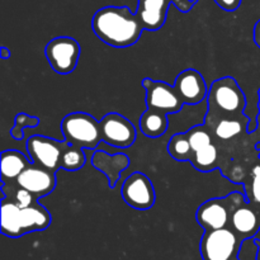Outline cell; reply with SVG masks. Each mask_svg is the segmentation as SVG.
Returning <instances> with one entry per match:
<instances>
[{
	"instance_id": "1",
	"label": "cell",
	"mask_w": 260,
	"mask_h": 260,
	"mask_svg": "<svg viewBox=\"0 0 260 260\" xmlns=\"http://www.w3.org/2000/svg\"><path fill=\"white\" fill-rule=\"evenodd\" d=\"M91 27L102 42L116 48L135 45L144 30L136 13H131L128 7L112 5L102 8L94 14Z\"/></svg>"
},
{
	"instance_id": "2",
	"label": "cell",
	"mask_w": 260,
	"mask_h": 260,
	"mask_svg": "<svg viewBox=\"0 0 260 260\" xmlns=\"http://www.w3.org/2000/svg\"><path fill=\"white\" fill-rule=\"evenodd\" d=\"M65 141L79 149H95L102 142L101 126L91 114L74 112L61 122Z\"/></svg>"
},
{
	"instance_id": "3",
	"label": "cell",
	"mask_w": 260,
	"mask_h": 260,
	"mask_svg": "<svg viewBox=\"0 0 260 260\" xmlns=\"http://www.w3.org/2000/svg\"><path fill=\"white\" fill-rule=\"evenodd\" d=\"M241 239L230 229L206 231L201 240L200 250L203 260H240Z\"/></svg>"
},
{
	"instance_id": "4",
	"label": "cell",
	"mask_w": 260,
	"mask_h": 260,
	"mask_svg": "<svg viewBox=\"0 0 260 260\" xmlns=\"http://www.w3.org/2000/svg\"><path fill=\"white\" fill-rule=\"evenodd\" d=\"M208 103L223 114H241L246 99L236 80L230 76L217 79L208 89Z\"/></svg>"
},
{
	"instance_id": "5",
	"label": "cell",
	"mask_w": 260,
	"mask_h": 260,
	"mask_svg": "<svg viewBox=\"0 0 260 260\" xmlns=\"http://www.w3.org/2000/svg\"><path fill=\"white\" fill-rule=\"evenodd\" d=\"M45 55L55 73L66 75L76 69L80 57V45L68 36L55 37L46 45Z\"/></svg>"
},
{
	"instance_id": "6",
	"label": "cell",
	"mask_w": 260,
	"mask_h": 260,
	"mask_svg": "<svg viewBox=\"0 0 260 260\" xmlns=\"http://www.w3.org/2000/svg\"><path fill=\"white\" fill-rule=\"evenodd\" d=\"M70 145L66 141H56L50 137L36 135L28 139L27 150L33 164L46 168L51 172H57L61 168V157Z\"/></svg>"
},
{
	"instance_id": "7",
	"label": "cell",
	"mask_w": 260,
	"mask_h": 260,
	"mask_svg": "<svg viewBox=\"0 0 260 260\" xmlns=\"http://www.w3.org/2000/svg\"><path fill=\"white\" fill-rule=\"evenodd\" d=\"M102 141L117 149H126L136 141V127L122 114L112 112L99 122Z\"/></svg>"
},
{
	"instance_id": "8",
	"label": "cell",
	"mask_w": 260,
	"mask_h": 260,
	"mask_svg": "<svg viewBox=\"0 0 260 260\" xmlns=\"http://www.w3.org/2000/svg\"><path fill=\"white\" fill-rule=\"evenodd\" d=\"M142 85L146 89V104L149 109L164 112L167 114H174L182 111L184 103L174 86L149 78L142 81Z\"/></svg>"
},
{
	"instance_id": "9",
	"label": "cell",
	"mask_w": 260,
	"mask_h": 260,
	"mask_svg": "<svg viewBox=\"0 0 260 260\" xmlns=\"http://www.w3.org/2000/svg\"><path fill=\"white\" fill-rule=\"evenodd\" d=\"M124 202L136 210H149L155 203V188L151 180L140 172L132 173L124 180L121 190Z\"/></svg>"
},
{
	"instance_id": "10",
	"label": "cell",
	"mask_w": 260,
	"mask_h": 260,
	"mask_svg": "<svg viewBox=\"0 0 260 260\" xmlns=\"http://www.w3.org/2000/svg\"><path fill=\"white\" fill-rule=\"evenodd\" d=\"M236 193H233L228 198H213L202 203L196 215L201 228L206 231L226 228L229 222V211L233 208Z\"/></svg>"
},
{
	"instance_id": "11",
	"label": "cell",
	"mask_w": 260,
	"mask_h": 260,
	"mask_svg": "<svg viewBox=\"0 0 260 260\" xmlns=\"http://www.w3.org/2000/svg\"><path fill=\"white\" fill-rule=\"evenodd\" d=\"M174 88L184 104L201 103L208 96V88L202 74L194 69L183 70L177 76Z\"/></svg>"
},
{
	"instance_id": "12",
	"label": "cell",
	"mask_w": 260,
	"mask_h": 260,
	"mask_svg": "<svg viewBox=\"0 0 260 260\" xmlns=\"http://www.w3.org/2000/svg\"><path fill=\"white\" fill-rule=\"evenodd\" d=\"M17 183L20 188L29 190L36 197H45L53 192L56 187V173L30 164L17 178Z\"/></svg>"
},
{
	"instance_id": "13",
	"label": "cell",
	"mask_w": 260,
	"mask_h": 260,
	"mask_svg": "<svg viewBox=\"0 0 260 260\" xmlns=\"http://www.w3.org/2000/svg\"><path fill=\"white\" fill-rule=\"evenodd\" d=\"M173 0H139L136 15L144 29L157 30L165 24Z\"/></svg>"
},
{
	"instance_id": "14",
	"label": "cell",
	"mask_w": 260,
	"mask_h": 260,
	"mask_svg": "<svg viewBox=\"0 0 260 260\" xmlns=\"http://www.w3.org/2000/svg\"><path fill=\"white\" fill-rule=\"evenodd\" d=\"M91 162L99 172L107 175L109 180V187L114 188V185L118 182L119 174L129 165V159L124 154L109 155L104 151H95Z\"/></svg>"
},
{
	"instance_id": "15",
	"label": "cell",
	"mask_w": 260,
	"mask_h": 260,
	"mask_svg": "<svg viewBox=\"0 0 260 260\" xmlns=\"http://www.w3.org/2000/svg\"><path fill=\"white\" fill-rule=\"evenodd\" d=\"M231 225L241 240L254 238L260 231V213L250 207L240 206L231 215Z\"/></svg>"
},
{
	"instance_id": "16",
	"label": "cell",
	"mask_w": 260,
	"mask_h": 260,
	"mask_svg": "<svg viewBox=\"0 0 260 260\" xmlns=\"http://www.w3.org/2000/svg\"><path fill=\"white\" fill-rule=\"evenodd\" d=\"M51 215L40 203H33L29 207L20 208V228L22 234L42 231L50 226Z\"/></svg>"
},
{
	"instance_id": "17",
	"label": "cell",
	"mask_w": 260,
	"mask_h": 260,
	"mask_svg": "<svg viewBox=\"0 0 260 260\" xmlns=\"http://www.w3.org/2000/svg\"><path fill=\"white\" fill-rule=\"evenodd\" d=\"M32 164V160L28 159L24 154L18 150H4L2 152L0 160V170H2L3 180L17 179L23 170L27 169Z\"/></svg>"
},
{
	"instance_id": "18",
	"label": "cell",
	"mask_w": 260,
	"mask_h": 260,
	"mask_svg": "<svg viewBox=\"0 0 260 260\" xmlns=\"http://www.w3.org/2000/svg\"><path fill=\"white\" fill-rule=\"evenodd\" d=\"M0 223L2 234L8 238H20L23 236L20 228V207L15 202H8L3 200L0 211Z\"/></svg>"
},
{
	"instance_id": "19",
	"label": "cell",
	"mask_w": 260,
	"mask_h": 260,
	"mask_svg": "<svg viewBox=\"0 0 260 260\" xmlns=\"http://www.w3.org/2000/svg\"><path fill=\"white\" fill-rule=\"evenodd\" d=\"M168 126H169L168 114L155 109L147 108L140 118V129L145 136L151 139L162 136L167 132Z\"/></svg>"
},
{
	"instance_id": "20",
	"label": "cell",
	"mask_w": 260,
	"mask_h": 260,
	"mask_svg": "<svg viewBox=\"0 0 260 260\" xmlns=\"http://www.w3.org/2000/svg\"><path fill=\"white\" fill-rule=\"evenodd\" d=\"M168 151H169L170 156L177 160V161H187V160H190V157L193 155V150L192 146H190L188 135H174L170 139L169 144H168Z\"/></svg>"
},
{
	"instance_id": "21",
	"label": "cell",
	"mask_w": 260,
	"mask_h": 260,
	"mask_svg": "<svg viewBox=\"0 0 260 260\" xmlns=\"http://www.w3.org/2000/svg\"><path fill=\"white\" fill-rule=\"evenodd\" d=\"M217 149H216L215 145L211 144L203 149L193 151L189 161L200 172H210L212 168H215V164L217 162Z\"/></svg>"
},
{
	"instance_id": "22",
	"label": "cell",
	"mask_w": 260,
	"mask_h": 260,
	"mask_svg": "<svg viewBox=\"0 0 260 260\" xmlns=\"http://www.w3.org/2000/svg\"><path fill=\"white\" fill-rule=\"evenodd\" d=\"M85 161L86 156L83 150L75 146H69L63 151L60 167L61 169L68 170V172H76L84 167Z\"/></svg>"
},
{
	"instance_id": "23",
	"label": "cell",
	"mask_w": 260,
	"mask_h": 260,
	"mask_svg": "<svg viewBox=\"0 0 260 260\" xmlns=\"http://www.w3.org/2000/svg\"><path fill=\"white\" fill-rule=\"evenodd\" d=\"M244 129L243 122L236 118H223L215 127V134L221 140H230Z\"/></svg>"
},
{
	"instance_id": "24",
	"label": "cell",
	"mask_w": 260,
	"mask_h": 260,
	"mask_svg": "<svg viewBox=\"0 0 260 260\" xmlns=\"http://www.w3.org/2000/svg\"><path fill=\"white\" fill-rule=\"evenodd\" d=\"M38 123H40V119L37 117H30L25 113H19L15 117L14 126H13L12 131H10V135H12V137L14 140L20 141L23 139V129L25 127H29V128L32 127V128H35V127L38 126Z\"/></svg>"
},
{
	"instance_id": "25",
	"label": "cell",
	"mask_w": 260,
	"mask_h": 260,
	"mask_svg": "<svg viewBox=\"0 0 260 260\" xmlns=\"http://www.w3.org/2000/svg\"><path fill=\"white\" fill-rule=\"evenodd\" d=\"M187 135L193 151H197V150H201L203 149V147L208 146V145H211V141H212L210 132H208L203 126L193 127Z\"/></svg>"
},
{
	"instance_id": "26",
	"label": "cell",
	"mask_w": 260,
	"mask_h": 260,
	"mask_svg": "<svg viewBox=\"0 0 260 260\" xmlns=\"http://www.w3.org/2000/svg\"><path fill=\"white\" fill-rule=\"evenodd\" d=\"M15 203H17L20 208L29 207L30 205H33V194L29 190L24 189V188H20V189L17 190V193H15Z\"/></svg>"
},
{
	"instance_id": "27",
	"label": "cell",
	"mask_w": 260,
	"mask_h": 260,
	"mask_svg": "<svg viewBox=\"0 0 260 260\" xmlns=\"http://www.w3.org/2000/svg\"><path fill=\"white\" fill-rule=\"evenodd\" d=\"M215 2L221 9L228 10V12H234L241 4V0H215Z\"/></svg>"
},
{
	"instance_id": "28",
	"label": "cell",
	"mask_w": 260,
	"mask_h": 260,
	"mask_svg": "<svg viewBox=\"0 0 260 260\" xmlns=\"http://www.w3.org/2000/svg\"><path fill=\"white\" fill-rule=\"evenodd\" d=\"M253 197L258 205H260V173L254 175L253 180Z\"/></svg>"
},
{
	"instance_id": "29",
	"label": "cell",
	"mask_w": 260,
	"mask_h": 260,
	"mask_svg": "<svg viewBox=\"0 0 260 260\" xmlns=\"http://www.w3.org/2000/svg\"><path fill=\"white\" fill-rule=\"evenodd\" d=\"M173 4L180 10V12H189L190 8L194 5V3H190L189 0H173Z\"/></svg>"
},
{
	"instance_id": "30",
	"label": "cell",
	"mask_w": 260,
	"mask_h": 260,
	"mask_svg": "<svg viewBox=\"0 0 260 260\" xmlns=\"http://www.w3.org/2000/svg\"><path fill=\"white\" fill-rule=\"evenodd\" d=\"M254 41H255L256 45L260 47V20L255 24V28H254Z\"/></svg>"
},
{
	"instance_id": "31",
	"label": "cell",
	"mask_w": 260,
	"mask_h": 260,
	"mask_svg": "<svg viewBox=\"0 0 260 260\" xmlns=\"http://www.w3.org/2000/svg\"><path fill=\"white\" fill-rule=\"evenodd\" d=\"M2 56H3V58H4V60H7V58L10 56V52L7 50V48L3 47L2 48Z\"/></svg>"
},
{
	"instance_id": "32",
	"label": "cell",
	"mask_w": 260,
	"mask_h": 260,
	"mask_svg": "<svg viewBox=\"0 0 260 260\" xmlns=\"http://www.w3.org/2000/svg\"><path fill=\"white\" fill-rule=\"evenodd\" d=\"M256 245H258V253H256V260H260V240L255 241Z\"/></svg>"
}]
</instances>
